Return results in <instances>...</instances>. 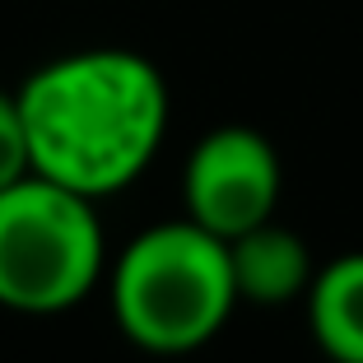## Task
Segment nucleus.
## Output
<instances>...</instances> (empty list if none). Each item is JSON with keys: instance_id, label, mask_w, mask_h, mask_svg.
Segmentation results:
<instances>
[{"instance_id": "f257e3e1", "label": "nucleus", "mask_w": 363, "mask_h": 363, "mask_svg": "<svg viewBox=\"0 0 363 363\" xmlns=\"http://www.w3.org/2000/svg\"><path fill=\"white\" fill-rule=\"evenodd\" d=\"M33 172L103 201L154 163L168 130V89L154 61L89 47L38 65L19 89Z\"/></svg>"}, {"instance_id": "f03ea898", "label": "nucleus", "mask_w": 363, "mask_h": 363, "mask_svg": "<svg viewBox=\"0 0 363 363\" xmlns=\"http://www.w3.org/2000/svg\"><path fill=\"white\" fill-rule=\"evenodd\" d=\"M112 317L150 354H191L219 335L238 308L228 242L196 219H168L135 233L112 261Z\"/></svg>"}, {"instance_id": "7ed1b4c3", "label": "nucleus", "mask_w": 363, "mask_h": 363, "mask_svg": "<svg viewBox=\"0 0 363 363\" xmlns=\"http://www.w3.org/2000/svg\"><path fill=\"white\" fill-rule=\"evenodd\" d=\"M103 266L98 201L38 172L0 191V308L65 312L98 289Z\"/></svg>"}, {"instance_id": "20e7f679", "label": "nucleus", "mask_w": 363, "mask_h": 363, "mask_svg": "<svg viewBox=\"0 0 363 363\" xmlns=\"http://www.w3.org/2000/svg\"><path fill=\"white\" fill-rule=\"evenodd\" d=\"M182 201H186V219H196L224 242L275 219V145L252 126H214L210 135L196 140L191 159L182 168Z\"/></svg>"}, {"instance_id": "39448f33", "label": "nucleus", "mask_w": 363, "mask_h": 363, "mask_svg": "<svg viewBox=\"0 0 363 363\" xmlns=\"http://www.w3.org/2000/svg\"><path fill=\"white\" fill-rule=\"evenodd\" d=\"M228 266H233L238 303H266V308L308 294L312 275H317L303 238L275 219L228 238Z\"/></svg>"}, {"instance_id": "423d86ee", "label": "nucleus", "mask_w": 363, "mask_h": 363, "mask_svg": "<svg viewBox=\"0 0 363 363\" xmlns=\"http://www.w3.org/2000/svg\"><path fill=\"white\" fill-rule=\"evenodd\" d=\"M308 326L331 363H363V252H345L312 275Z\"/></svg>"}, {"instance_id": "0eeeda50", "label": "nucleus", "mask_w": 363, "mask_h": 363, "mask_svg": "<svg viewBox=\"0 0 363 363\" xmlns=\"http://www.w3.org/2000/svg\"><path fill=\"white\" fill-rule=\"evenodd\" d=\"M33 172V154H28V130H23V112H19V94L0 89V191L14 186L19 177Z\"/></svg>"}]
</instances>
